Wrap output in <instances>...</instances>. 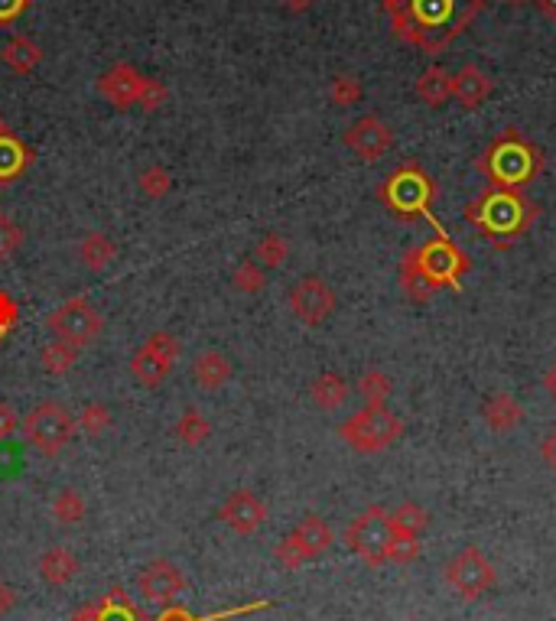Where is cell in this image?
I'll return each instance as SVG.
<instances>
[{
    "mask_svg": "<svg viewBox=\"0 0 556 621\" xmlns=\"http://www.w3.org/2000/svg\"><path fill=\"white\" fill-rule=\"evenodd\" d=\"M482 10V0H397L387 4L394 33L423 53H443V49L469 30V23Z\"/></svg>",
    "mask_w": 556,
    "mask_h": 621,
    "instance_id": "cell-1",
    "label": "cell"
},
{
    "mask_svg": "<svg viewBox=\"0 0 556 621\" xmlns=\"http://www.w3.org/2000/svg\"><path fill=\"white\" fill-rule=\"evenodd\" d=\"M540 209L530 202L521 189H495L488 186L482 196L465 205V218L488 238L491 248H511L514 241H521L530 225L537 222Z\"/></svg>",
    "mask_w": 556,
    "mask_h": 621,
    "instance_id": "cell-2",
    "label": "cell"
},
{
    "mask_svg": "<svg viewBox=\"0 0 556 621\" xmlns=\"http://www.w3.org/2000/svg\"><path fill=\"white\" fill-rule=\"evenodd\" d=\"M478 170L495 189H524L543 173V157L521 131L508 127L498 140H491V147L478 160Z\"/></svg>",
    "mask_w": 556,
    "mask_h": 621,
    "instance_id": "cell-3",
    "label": "cell"
},
{
    "mask_svg": "<svg viewBox=\"0 0 556 621\" xmlns=\"http://www.w3.org/2000/svg\"><path fill=\"white\" fill-rule=\"evenodd\" d=\"M436 199L433 179L420 170V163H404L400 170H394L384 179L381 186V202L400 218H430V225L436 228V235H446V228L436 222L430 205Z\"/></svg>",
    "mask_w": 556,
    "mask_h": 621,
    "instance_id": "cell-4",
    "label": "cell"
},
{
    "mask_svg": "<svg viewBox=\"0 0 556 621\" xmlns=\"http://www.w3.org/2000/svg\"><path fill=\"white\" fill-rule=\"evenodd\" d=\"M342 443H348L361 456H374V452L391 449L400 436H404V420L391 413L384 404L374 407L365 404L358 413H352L342 426H339Z\"/></svg>",
    "mask_w": 556,
    "mask_h": 621,
    "instance_id": "cell-5",
    "label": "cell"
},
{
    "mask_svg": "<svg viewBox=\"0 0 556 621\" xmlns=\"http://www.w3.org/2000/svg\"><path fill=\"white\" fill-rule=\"evenodd\" d=\"M23 436H27V443L40 452V456L53 459L72 443L75 417L62 404H56V400H43V404H36L27 417H23Z\"/></svg>",
    "mask_w": 556,
    "mask_h": 621,
    "instance_id": "cell-6",
    "label": "cell"
},
{
    "mask_svg": "<svg viewBox=\"0 0 556 621\" xmlns=\"http://www.w3.org/2000/svg\"><path fill=\"white\" fill-rule=\"evenodd\" d=\"M394 540L391 511H384L381 504H371L365 514H358L345 530V543L355 556H361L368 566L387 563V547Z\"/></svg>",
    "mask_w": 556,
    "mask_h": 621,
    "instance_id": "cell-7",
    "label": "cell"
},
{
    "mask_svg": "<svg viewBox=\"0 0 556 621\" xmlns=\"http://www.w3.org/2000/svg\"><path fill=\"white\" fill-rule=\"evenodd\" d=\"M46 326H49V332L56 335V339L69 342L75 348H85L101 335L105 319H101V313L85 300V296H72V300H66L62 306H56L53 313H49Z\"/></svg>",
    "mask_w": 556,
    "mask_h": 621,
    "instance_id": "cell-8",
    "label": "cell"
},
{
    "mask_svg": "<svg viewBox=\"0 0 556 621\" xmlns=\"http://www.w3.org/2000/svg\"><path fill=\"white\" fill-rule=\"evenodd\" d=\"M329 547H332V527L322 521V517L309 514V517H303V521L290 530L287 537L277 543L274 556H277L280 566L300 569L309 560H319V556L326 553Z\"/></svg>",
    "mask_w": 556,
    "mask_h": 621,
    "instance_id": "cell-9",
    "label": "cell"
},
{
    "mask_svg": "<svg viewBox=\"0 0 556 621\" xmlns=\"http://www.w3.org/2000/svg\"><path fill=\"white\" fill-rule=\"evenodd\" d=\"M417 261L423 267V274L430 277L439 290L459 287L462 277L472 270L469 254H465L459 244H452L449 235H436L433 241H426L423 248H417Z\"/></svg>",
    "mask_w": 556,
    "mask_h": 621,
    "instance_id": "cell-10",
    "label": "cell"
},
{
    "mask_svg": "<svg viewBox=\"0 0 556 621\" xmlns=\"http://www.w3.org/2000/svg\"><path fill=\"white\" fill-rule=\"evenodd\" d=\"M179 358V339L173 332H153L131 358V374L144 387H160L173 374Z\"/></svg>",
    "mask_w": 556,
    "mask_h": 621,
    "instance_id": "cell-11",
    "label": "cell"
},
{
    "mask_svg": "<svg viewBox=\"0 0 556 621\" xmlns=\"http://www.w3.org/2000/svg\"><path fill=\"white\" fill-rule=\"evenodd\" d=\"M446 582L465 602H475L495 586V566H491V560L478 547H465L449 560Z\"/></svg>",
    "mask_w": 556,
    "mask_h": 621,
    "instance_id": "cell-12",
    "label": "cell"
},
{
    "mask_svg": "<svg viewBox=\"0 0 556 621\" xmlns=\"http://www.w3.org/2000/svg\"><path fill=\"white\" fill-rule=\"evenodd\" d=\"M290 313L303 322V326H322L332 313L335 306H339V300H335V290L329 287L322 277H303L296 280L290 287Z\"/></svg>",
    "mask_w": 556,
    "mask_h": 621,
    "instance_id": "cell-13",
    "label": "cell"
},
{
    "mask_svg": "<svg viewBox=\"0 0 556 621\" xmlns=\"http://www.w3.org/2000/svg\"><path fill=\"white\" fill-rule=\"evenodd\" d=\"M137 589L153 605H176V599L186 589L183 569L170 560H153L144 566V573L137 576Z\"/></svg>",
    "mask_w": 556,
    "mask_h": 621,
    "instance_id": "cell-14",
    "label": "cell"
},
{
    "mask_svg": "<svg viewBox=\"0 0 556 621\" xmlns=\"http://www.w3.org/2000/svg\"><path fill=\"white\" fill-rule=\"evenodd\" d=\"M345 147L352 150L358 160L374 163V160H381L384 153L394 147V131L381 118H374V114H365V118H358L355 124H348Z\"/></svg>",
    "mask_w": 556,
    "mask_h": 621,
    "instance_id": "cell-15",
    "label": "cell"
},
{
    "mask_svg": "<svg viewBox=\"0 0 556 621\" xmlns=\"http://www.w3.org/2000/svg\"><path fill=\"white\" fill-rule=\"evenodd\" d=\"M218 517H222V524L228 530H235V534L241 537H251L257 534V530L264 527L267 521V504L254 495V491L248 488H241L235 491V495H228L225 504H222V511H218Z\"/></svg>",
    "mask_w": 556,
    "mask_h": 621,
    "instance_id": "cell-16",
    "label": "cell"
},
{
    "mask_svg": "<svg viewBox=\"0 0 556 621\" xmlns=\"http://www.w3.org/2000/svg\"><path fill=\"white\" fill-rule=\"evenodd\" d=\"M140 88H144V75H140L134 66H127V62H118V66H111L98 79V92L105 95L114 108H131V105H137V101H140Z\"/></svg>",
    "mask_w": 556,
    "mask_h": 621,
    "instance_id": "cell-17",
    "label": "cell"
},
{
    "mask_svg": "<svg viewBox=\"0 0 556 621\" xmlns=\"http://www.w3.org/2000/svg\"><path fill=\"white\" fill-rule=\"evenodd\" d=\"M491 92H495V82H491V75L482 72L478 66H462L456 75H452V98H456L465 111L482 108L491 98Z\"/></svg>",
    "mask_w": 556,
    "mask_h": 621,
    "instance_id": "cell-18",
    "label": "cell"
},
{
    "mask_svg": "<svg viewBox=\"0 0 556 621\" xmlns=\"http://www.w3.org/2000/svg\"><path fill=\"white\" fill-rule=\"evenodd\" d=\"M231 374H235V365H231V358L225 352H199L192 358V378L202 387V391H222V387L231 381Z\"/></svg>",
    "mask_w": 556,
    "mask_h": 621,
    "instance_id": "cell-19",
    "label": "cell"
},
{
    "mask_svg": "<svg viewBox=\"0 0 556 621\" xmlns=\"http://www.w3.org/2000/svg\"><path fill=\"white\" fill-rule=\"evenodd\" d=\"M482 420L491 433H511L524 423V407L511 394H491L482 407Z\"/></svg>",
    "mask_w": 556,
    "mask_h": 621,
    "instance_id": "cell-20",
    "label": "cell"
},
{
    "mask_svg": "<svg viewBox=\"0 0 556 621\" xmlns=\"http://www.w3.org/2000/svg\"><path fill=\"white\" fill-rule=\"evenodd\" d=\"M400 290H404L410 303H430L439 290L436 283L423 274V267L417 261V248H410L404 254V261H400Z\"/></svg>",
    "mask_w": 556,
    "mask_h": 621,
    "instance_id": "cell-21",
    "label": "cell"
},
{
    "mask_svg": "<svg viewBox=\"0 0 556 621\" xmlns=\"http://www.w3.org/2000/svg\"><path fill=\"white\" fill-rule=\"evenodd\" d=\"M79 573V560H75V553L66 550V547H49L43 556H40V576L46 586H69Z\"/></svg>",
    "mask_w": 556,
    "mask_h": 621,
    "instance_id": "cell-22",
    "label": "cell"
},
{
    "mask_svg": "<svg viewBox=\"0 0 556 621\" xmlns=\"http://www.w3.org/2000/svg\"><path fill=\"white\" fill-rule=\"evenodd\" d=\"M348 394H352V391H348L345 378H342V374H335V371H322L319 378L309 384V397H313V404L319 410H326V413L345 407Z\"/></svg>",
    "mask_w": 556,
    "mask_h": 621,
    "instance_id": "cell-23",
    "label": "cell"
},
{
    "mask_svg": "<svg viewBox=\"0 0 556 621\" xmlns=\"http://www.w3.org/2000/svg\"><path fill=\"white\" fill-rule=\"evenodd\" d=\"M114 257H118V244H114V238L105 235V231H92V235H85L79 244V261L88 270H105L114 264Z\"/></svg>",
    "mask_w": 556,
    "mask_h": 621,
    "instance_id": "cell-24",
    "label": "cell"
},
{
    "mask_svg": "<svg viewBox=\"0 0 556 621\" xmlns=\"http://www.w3.org/2000/svg\"><path fill=\"white\" fill-rule=\"evenodd\" d=\"M417 98L430 108H443L452 98V75L443 66H430L417 79Z\"/></svg>",
    "mask_w": 556,
    "mask_h": 621,
    "instance_id": "cell-25",
    "label": "cell"
},
{
    "mask_svg": "<svg viewBox=\"0 0 556 621\" xmlns=\"http://www.w3.org/2000/svg\"><path fill=\"white\" fill-rule=\"evenodd\" d=\"M30 163H33V153L23 147L14 134L0 137V183H10V179H17Z\"/></svg>",
    "mask_w": 556,
    "mask_h": 621,
    "instance_id": "cell-26",
    "label": "cell"
},
{
    "mask_svg": "<svg viewBox=\"0 0 556 621\" xmlns=\"http://www.w3.org/2000/svg\"><path fill=\"white\" fill-rule=\"evenodd\" d=\"M0 56H4V62L17 75H27V72H33L36 66H40L43 49L36 46L33 40H27V36H14V40L4 46V53H0Z\"/></svg>",
    "mask_w": 556,
    "mask_h": 621,
    "instance_id": "cell-27",
    "label": "cell"
},
{
    "mask_svg": "<svg viewBox=\"0 0 556 621\" xmlns=\"http://www.w3.org/2000/svg\"><path fill=\"white\" fill-rule=\"evenodd\" d=\"M391 527L397 537H420L430 527V514H426L417 501H404L391 511Z\"/></svg>",
    "mask_w": 556,
    "mask_h": 621,
    "instance_id": "cell-28",
    "label": "cell"
},
{
    "mask_svg": "<svg viewBox=\"0 0 556 621\" xmlns=\"http://www.w3.org/2000/svg\"><path fill=\"white\" fill-rule=\"evenodd\" d=\"M79 352L82 348H75L62 339H53L43 352H40V365L46 374H53V378H62V374H69L75 368V361H79Z\"/></svg>",
    "mask_w": 556,
    "mask_h": 621,
    "instance_id": "cell-29",
    "label": "cell"
},
{
    "mask_svg": "<svg viewBox=\"0 0 556 621\" xmlns=\"http://www.w3.org/2000/svg\"><path fill=\"white\" fill-rule=\"evenodd\" d=\"M176 439L183 446H189V449H196V446H202L205 439L212 436V423L202 417V410H196V407H189L183 417L176 420Z\"/></svg>",
    "mask_w": 556,
    "mask_h": 621,
    "instance_id": "cell-30",
    "label": "cell"
},
{
    "mask_svg": "<svg viewBox=\"0 0 556 621\" xmlns=\"http://www.w3.org/2000/svg\"><path fill=\"white\" fill-rule=\"evenodd\" d=\"M53 517L62 527L82 524L85 521V498L75 488H62L59 495L53 498Z\"/></svg>",
    "mask_w": 556,
    "mask_h": 621,
    "instance_id": "cell-31",
    "label": "cell"
},
{
    "mask_svg": "<svg viewBox=\"0 0 556 621\" xmlns=\"http://www.w3.org/2000/svg\"><path fill=\"white\" fill-rule=\"evenodd\" d=\"M290 257V244L283 235H277V231H270V235H264L261 241H257V248H254V261L267 267V270H277L283 267V261Z\"/></svg>",
    "mask_w": 556,
    "mask_h": 621,
    "instance_id": "cell-32",
    "label": "cell"
},
{
    "mask_svg": "<svg viewBox=\"0 0 556 621\" xmlns=\"http://www.w3.org/2000/svg\"><path fill=\"white\" fill-rule=\"evenodd\" d=\"M391 391H394V381L387 378L384 371H365L358 378V394L365 397V404H374V407H381V404H387V397H391Z\"/></svg>",
    "mask_w": 556,
    "mask_h": 621,
    "instance_id": "cell-33",
    "label": "cell"
},
{
    "mask_svg": "<svg viewBox=\"0 0 556 621\" xmlns=\"http://www.w3.org/2000/svg\"><path fill=\"white\" fill-rule=\"evenodd\" d=\"M231 287H235L238 293H261L267 287V274H264V267L257 264V261H241L235 267V274H231Z\"/></svg>",
    "mask_w": 556,
    "mask_h": 621,
    "instance_id": "cell-34",
    "label": "cell"
},
{
    "mask_svg": "<svg viewBox=\"0 0 556 621\" xmlns=\"http://www.w3.org/2000/svg\"><path fill=\"white\" fill-rule=\"evenodd\" d=\"M270 602H251V605H241V608H228V612H218V615H192L186 608L179 605H166V612L157 618V621H222V618H235V615H248V612H257V608H267Z\"/></svg>",
    "mask_w": 556,
    "mask_h": 621,
    "instance_id": "cell-35",
    "label": "cell"
},
{
    "mask_svg": "<svg viewBox=\"0 0 556 621\" xmlns=\"http://www.w3.org/2000/svg\"><path fill=\"white\" fill-rule=\"evenodd\" d=\"M137 186H140V192H144V196L163 199L166 192L173 189V176L166 173V166H147V170L137 176Z\"/></svg>",
    "mask_w": 556,
    "mask_h": 621,
    "instance_id": "cell-36",
    "label": "cell"
},
{
    "mask_svg": "<svg viewBox=\"0 0 556 621\" xmlns=\"http://www.w3.org/2000/svg\"><path fill=\"white\" fill-rule=\"evenodd\" d=\"M361 95H365V88H361V82L355 79V75H335L332 85H329V98H332V105H339V108L358 105Z\"/></svg>",
    "mask_w": 556,
    "mask_h": 621,
    "instance_id": "cell-37",
    "label": "cell"
},
{
    "mask_svg": "<svg viewBox=\"0 0 556 621\" xmlns=\"http://www.w3.org/2000/svg\"><path fill=\"white\" fill-rule=\"evenodd\" d=\"M79 426L88 433V436H101L105 430H111V407H105V404H85L82 410H79Z\"/></svg>",
    "mask_w": 556,
    "mask_h": 621,
    "instance_id": "cell-38",
    "label": "cell"
},
{
    "mask_svg": "<svg viewBox=\"0 0 556 621\" xmlns=\"http://www.w3.org/2000/svg\"><path fill=\"white\" fill-rule=\"evenodd\" d=\"M20 241H23V228L7 212H0V261L14 257L17 248H20Z\"/></svg>",
    "mask_w": 556,
    "mask_h": 621,
    "instance_id": "cell-39",
    "label": "cell"
},
{
    "mask_svg": "<svg viewBox=\"0 0 556 621\" xmlns=\"http://www.w3.org/2000/svg\"><path fill=\"white\" fill-rule=\"evenodd\" d=\"M98 621H137V612L127 602H121V589H114L108 599L98 605Z\"/></svg>",
    "mask_w": 556,
    "mask_h": 621,
    "instance_id": "cell-40",
    "label": "cell"
},
{
    "mask_svg": "<svg viewBox=\"0 0 556 621\" xmlns=\"http://www.w3.org/2000/svg\"><path fill=\"white\" fill-rule=\"evenodd\" d=\"M420 556V537H397L391 540V547H387V563H397V566H407Z\"/></svg>",
    "mask_w": 556,
    "mask_h": 621,
    "instance_id": "cell-41",
    "label": "cell"
},
{
    "mask_svg": "<svg viewBox=\"0 0 556 621\" xmlns=\"http://www.w3.org/2000/svg\"><path fill=\"white\" fill-rule=\"evenodd\" d=\"M17 319H20V306H17V300H14V296H10L7 290H0V342H4L10 332H14Z\"/></svg>",
    "mask_w": 556,
    "mask_h": 621,
    "instance_id": "cell-42",
    "label": "cell"
},
{
    "mask_svg": "<svg viewBox=\"0 0 556 621\" xmlns=\"http://www.w3.org/2000/svg\"><path fill=\"white\" fill-rule=\"evenodd\" d=\"M166 98H170V92H166V85L157 82V79H144V88H140V101L137 105H144L147 111H157L166 105Z\"/></svg>",
    "mask_w": 556,
    "mask_h": 621,
    "instance_id": "cell-43",
    "label": "cell"
},
{
    "mask_svg": "<svg viewBox=\"0 0 556 621\" xmlns=\"http://www.w3.org/2000/svg\"><path fill=\"white\" fill-rule=\"evenodd\" d=\"M27 7H30V0H0V23L17 20Z\"/></svg>",
    "mask_w": 556,
    "mask_h": 621,
    "instance_id": "cell-44",
    "label": "cell"
},
{
    "mask_svg": "<svg viewBox=\"0 0 556 621\" xmlns=\"http://www.w3.org/2000/svg\"><path fill=\"white\" fill-rule=\"evenodd\" d=\"M14 430H17V410L0 400V439H7Z\"/></svg>",
    "mask_w": 556,
    "mask_h": 621,
    "instance_id": "cell-45",
    "label": "cell"
},
{
    "mask_svg": "<svg viewBox=\"0 0 556 621\" xmlns=\"http://www.w3.org/2000/svg\"><path fill=\"white\" fill-rule=\"evenodd\" d=\"M540 456H543V462H547L550 469L556 472V430H550L547 436L540 439Z\"/></svg>",
    "mask_w": 556,
    "mask_h": 621,
    "instance_id": "cell-46",
    "label": "cell"
},
{
    "mask_svg": "<svg viewBox=\"0 0 556 621\" xmlns=\"http://www.w3.org/2000/svg\"><path fill=\"white\" fill-rule=\"evenodd\" d=\"M14 602H17V595H14V589L7 586V582H0V618H4L10 608H14Z\"/></svg>",
    "mask_w": 556,
    "mask_h": 621,
    "instance_id": "cell-47",
    "label": "cell"
},
{
    "mask_svg": "<svg viewBox=\"0 0 556 621\" xmlns=\"http://www.w3.org/2000/svg\"><path fill=\"white\" fill-rule=\"evenodd\" d=\"M543 391H547L556 400V365H550L547 374H543Z\"/></svg>",
    "mask_w": 556,
    "mask_h": 621,
    "instance_id": "cell-48",
    "label": "cell"
},
{
    "mask_svg": "<svg viewBox=\"0 0 556 621\" xmlns=\"http://www.w3.org/2000/svg\"><path fill=\"white\" fill-rule=\"evenodd\" d=\"M72 621H98V605H85L72 615Z\"/></svg>",
    "mask_w": 556,
    "mask_h": 621,
    "instance_id": "cell-49",
    "label": "cell"
},
{
    "mask_svg": "<svg viewBox=\"0 0 556 621\" xmlns=\"http://www.w3.org/2000/svg\"><path fill=\"white\" fill-rule=\"evenodd\" d=\"M534 4L547 20H556V0H534Z\"/></svg>",
    "mask_w": 556,
    "mask_h": 621,
    "instance_id": "cell-50",
    "label": "cell"
},
{
    "mask_svg": "<svg viewBox=\"0 0 556 621\" xmlns=\"http://www.w3.org/2000/svg\"><path fill=\"white\" fill-rule=\"evenodd\" d=\"M10 134V127H7V121L4 118H0V137H7Z\"/></svg>",
    "mask_w": 556,
    "mask_h": 621,
    "instance_id": "cell-51",
    "label": "cell"
},
{
    "mask_svg": "<svg viewBox=\"0 0 556 621\" xmlns=\"http://www.w3.org/2000/svg\"><path fill=\"white\" fill-rule=\"evenodd\" d=\"M501 4H514V7H521V4H527V0H501Z\"/></svg>",
    "mask_w": 556,
    "mask_h": 621,
    "instance_id": "cell-52",
    "label": "cell"
},
{
    "mask_svg": "<svg viewBox=\"0 0 556 621\" xmlns=\"http://www.w3.org/2000/svg\"><path fill=\"white\" fill-rule=\"evenodd\" d=\"M384 4H397V0H384Z\"/></svg>",
    "mask_w": 556,
    "mask_h": 621,
    "instance_id": "cell-53",
    "label": "cell"
},
{
    "mask_svg": "<svg viewBox=\"0 0 556 621\" xmlns=\"http://www.w3.org/2000/svg\"><path fill=\"white\" fill-rule=\"evenodd\" d=\"M410 621H420V618H410Z\"/></svg>",
    "mask_w": 556,
    "mask_h": 621,
    "instance_id": "cell-54",
    "label": "cell"
}]
</instances>
